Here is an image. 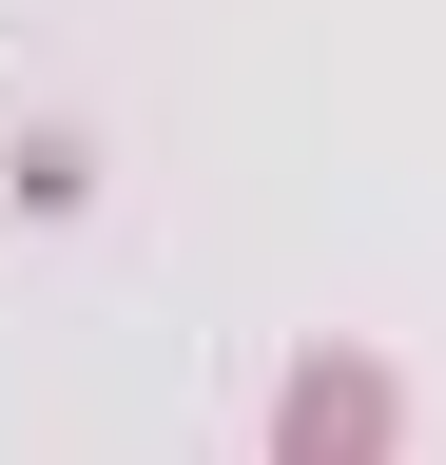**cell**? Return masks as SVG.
I'll return each instance as SVG.
<instances>
[{"mask_svg": "<svg viewBox=\"0 0 446 465\" xmlns=\"http://www.w3.org/2000/svg\"><path fill=\"white\" fill-rule=\"evenodd\" d=\"M272 465H388V369H292V407H272Z\"/></svg>", "mask_w": 446, "mask_h": 465, "instance_id": "obj_1", "label": "cell"}]
</instances>
